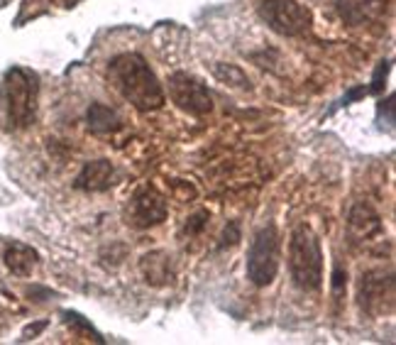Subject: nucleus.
<instances>
[{
    "label": "nucleus",
    "mask_w": 396,
    "mask_h": 345,
    "mask_svg": "<svg viewBox=\"0 0 396 345\" xmlns=\"http://www.w3.org/2000/svg\"><path fill=\"white\" fill-rule=\"evenodd\" d=\"M108 81L113 89L142 113L159 111L166 103V91L147 59L137 51H125L108 61Z\"/></svg>",
    "instance_id": "f257e3e1"
},
{
    "label": "nucleus",
    "mask_w": 396,
    "mask_h": 345,
    "mask_svg": "<svg viewBox=\"0 0 396 345\" xmlns=\"http://www.w3.org/2000/svg\"><path fill=\"white\" fill-rule=\"evenodd\" d=\"M39 111V76L32 69L10 66L0 81V125L17 132L34 125Z\"/></svg>",
    "instance_id": "f03ea898"
},
{
    "label": "nucleus",
    "mask_w": 396,
    "mask_h": 345,
    "mask_svg": "<svg viewBox=\"0 0 396 345\" xmlns=\"http://www.w3.org/2000/svg\"><path fill=\"white\" fill-rule=\"evenodd\" d=\"M289 277L296 289L313 294L323 289V250L311 226L301 223L289 238Z\"/></svg>",
    "instance_id": "7ed1b4c3"
},
{
    "label": "nucleus",
    "mask_w": 396,
    "mask_h": 345,
    "mask_svg": "<svg viewBox=\"0 0 396 345\" xmlns=\"http://www.w3.org/2000/svg\"><path fill=\"white\" fill-rule=\"evenodd\" d=\"M281 260V238L274 223H267L257 230L255 240L248 250V279L255 286H269L279 272Z\"/></svg>",
    "instance_id": "20e7f679"
},
{
    "label": "nucleus",
    "mask_w": 396,
    "mask_h": 345,
    "mask_svg": "<svg viewBox=\"0 0 396 345\" xmlns=\"http://www.w3.org/2000/svg\"><path fill=\"white\" fill-rule=\"evenodd\" d=\"M257 13L279 37H303L313 25V13L298 0H262Z\"/></svg>",
    "instance_id": "39448f33"
},
{
    "label": "nucleus",
    "mask_w": 396,
    "mask_h": 345,
    "mask_svg": "<svg viewBox=\"0 0 396 345\" xmlns=\"http://www.w3.org/2000/svg\"><path fill=\"white\" fill-rule=\"evenodd\" d=\"M357 301L367 316H387L394 311V274L392 269H370L360 277Z\"/></svg>",
    "instance_id": "423d86ee"
},
{
    "label": "nucleus",
    "mask_w": 396,
    "mask_h": 345,
    "mask_svg": "<svg viewBox=\"0 0 396 345\" xmlns=\"http://www.w3.org/2000/svg\"><path fill=\"white\" fill-rule=\"evenodd\" d=\"M169 96L176 108L193 118H203L213 111V94L198 76L186 71H174L169 76Z\"/></svg>",
    "instance_id": "0eeeda50"
},
{
    "label": "nucleus",
    "mask_w": 396,
    "mask_h": 345,
    "mask_svg": "<svg viewBox=\"0 0 396 345\" xmlns=\"http://www.w3.org/2000/svg\"><path fill=\"white\" fill-rule=\"evenodd\" d=\"M166 216H169V206H166L164 196L149 186L140 189L130 201V211H128L130 221L128 223H132V226L140 228V230L159 226V223L166 221Z\"/></svg>",
    "instance_id": "6e6552de"
},
{
    "label": "nucleus",
    "mask_w": 396,
    "mask_h": 345,
    "mask_svg": "<svg viewBox=\"0 0 396 345\" xmlns=\"http://www.w3.org/2000/svg\"><path fill=\"white\" fill-rule=\"evenodd\" d=\"M347 233L352 238L355 245H382L384 243V226H382V218L372 209L370 204L360 201V204L352 206L347 216Z\"/></svg>",
    "instance_id": "1a4fd4ad"
},
{
    "label": "nucleus",
    "mask_w": 396,
    "mask_h": 345,
    "mask_svg": "<svg viewBox=\"0 0 396 345\" xmlns=\"http://www.w3.org/2000/svg\"><path fill=\"white\" fill-rule=\"evenodd\" d=\"M116 184V166L111 159H93V162H86L83 169L78 171L73 189L88 194H101Z\"/></svg>",
    "instance_id": "9d476101"
},
{
    "label": "nucleus",
    "mask_w": 396,
    "mask_h": 345,
    "mask_svg": "<svg viewBox=\"0 0 396 345\" xmlns=\"http://www.w3.org/2000/svg\"><path fill=\"white\" fill-rule=\"evenodd\" d=\"M387 8V0H335L340 20L350 27H362L380 20Z\"/></svg>",
    "instance_id": "9b49d317"
},
{
    "label": "nucleus",
    "mask_w": 396,
    "mask_h": 345,
    "mask_svg": "<svg viewBox=\"0 0 396 345\" xmlns=\"http://www.w3.org/2000/svg\"><path fill=\"white\" fill-rule=\"evenodd\" d=\"M140 272L149 286H164L174 279V264H171V257L164 250H154L142 255Z\"/></svg>",
    "instance_id": "f8f14e48"
},
{
    "label": "nucleus",
    "mask_w": 396,
    "mask_h": 345,
    "mask_svg": "<svg viewBox=\"0 0 396 345\" xmlns=\"http://www.w3.org/2000/svg\"><path fill=\"white\" fill-rule=\"evenodd\" d=\"M3 264L17 277H30L32 269L39 264V255L34 247L13 240V243L3 247Z\"/></svg>",
    "instance_id": "ddd939ff"
},
{
    "label": "nucleus",
    "mask_w": 396,
    "mask_h": 345,
    "mask_svg": "<svg viewBox=\"0 0 396 345\" xmlns=\"http://www.w3.org/2000/svg\"><path fill=\"white\" fill-rule=\"evenodd\" d=\"M86 123L93 135H111V132L123 128V118L106 103H91L88 113H86Z\"/></svg>",
    "instance_id": "4468645a"
},
{
    "label": "nucleus",
    "mask_w": 396,
    "mask_h": 345,
    "mask_svg": "<svg viewBox=\"0 0 396 345\" xmlns=\"http://www.w3.org/2000/svg\"><path fill=\"white\" fill-rule=\"evenodd\" d=\"M210 71H213V76L218 79V81L225 84V86H230V89L252 91L248 74H245L238 64H225V61H215V64L210 66Z\"/></svg>",
    "instance_id": "2eb2a0df"
},
{
    "label": "nucleus",
    "mask_w": 396,
    "mask_h": 345,
    "mask_svg": "<svg viewBox=\"0 0 396 345\" xmlns=\"http://www.w3.org/2000/svg\"><path fill=\"white\" fill-rule=\"evenodd\" d=\"M389 69H392V64H389V59H384V61H380V64H377L375 76H372V86H367V91H370V94H375V96L382 94V91H384V81H387Z\"/></svg>",
    "instance_id": "dca6fc26"
},
{
    "label": "nucleus",
    "mask_w": 396,
    "mask_h": 345,
    "mask_svg": "<svg viewBox=\"0 0 396 345\" xmlns=\"http://www.w3.org/2000/svg\"><path fill=\"white\" fill-rule=\"evenodd\" d=\"M205 223H208V211H196V214H193V216L186 221V228H183V233L198 235L200 230L205 228Z\"/></svg>",
    "instance_id": "f3484780"
},
{
    "label": "nucleus",
    "mask_w": 396,
    "mask_h": 345,
    "mask_svg": "<svg viewBox=\"0 0 396 345\" xmlns=\"http://www.w3.org/2000/svg\"><path fill=\"white\" fill-rule=\"evenodd\" d=\"M240 240V226L238 223H230V233L225 230V235H223V243H220V250L223 247H228V245H235Z\"/></svg>",
    "instance_id": "a211bd4d"
},
{
    "label": "nucleus",
    "mask_w": 396,
    "mask_h": 345,
    "mask_svg": "<svg viewBox=\"0 0 396 345\" xmlns=\"http://www.w3.org/2000/svg\"><path fill=\"white\" fill-rule=\"evenodd\" d=\"M345 279L347 274L342 272V267H335V272H332V291H340L345 286Z\"/></svg>",
    "instance_id": "6ab92c4d"
}]
</instances>
